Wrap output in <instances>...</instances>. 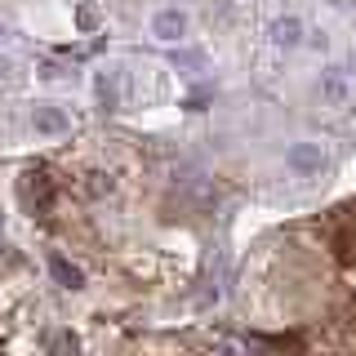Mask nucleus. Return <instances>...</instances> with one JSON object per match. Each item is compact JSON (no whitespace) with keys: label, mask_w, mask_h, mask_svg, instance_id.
Returning a JSON list of instances; mask_svg holds the SVG:
<instances>
[{"label":"nucleus","mask_w":356,"mask_h":356,"mask_svg":"<svg viewBox=\"0 0 356 356\" xmlns=\"http://www.w3.org/2000/svg\"><path fill=\"white\" fill-rule=\"evenodd\" d=\"M325 165H330V152H325V143H316V138H298V143L285 147V170L294 178H316Z\"/></svg>","instance_id":"1"},{"label":"nucleus","mask_w":356,"mask_h":356,"mask_svg":"<svg viewBox=\"0 0 356 356\" xmlns=\"http://www.w3.org/2000/svg\"><path fill=\"white\" fill-rule=\"evenodd\" d=\"M147 31H152V40H161V44H183L187 31H192V14L178 9V5H165V9H156V14H152Z\"/></svg>","instance_id":"2"},{"label":"nucleus","mask_w":356,"mask_h":356,"mask_svg":"<svg viewBox=\"0 0 356 356\" xmlns=\"http://www.w3.org/2000/svg\"><path fill=\"white\" fill-rule=\"evenodd\" d=\"M267 40L276 44V49H303L307 44V22L298 18V14H281V18H272V27H267Z\"/></svg>","instance_id":"3"},{"label":"nucleus","mask_w":356,"mask_h":356,"mask_svg":"<svg viewBox=\"0 0 356 356\" xmlns=\"http://www.w3.org/2000/svg\"><path fill=\"white\" fill-rule=\"evenodd\" d=\"M31 129H36L40 138H63V134L72 129V116H67V107H58V103H36L31 107Z\"/></svg>","instance_id":"4"},{"label":"nucleus","mask_w":356,"mask_h":356,"mask_svg":"<svg viewBox=\"0 0 356 356\" xmlns=\"http://www.w3.org/2000/svg\"><path fill=\"white\" fill-rule=\"evenodd\" d=\"M316 103L321 107H330V111H343V107H352V85H348V76H321L316 81Z\"/></svg>","instance_id":"5"},{"label":"nucleus","mask_w":356,"mask_h":356,"mask_svg":"<svg viewBox=\"0 0 356 356\" xmlns=\"http://www.w3.org/2000/svg\"><path fill=\"white\" fill-rule=\"evenodd\" d=\"M94 94H98V103H103V107H116L120 103V72H116V67H98Z\"/></svg>","instance_id":"6"},{"label":"nucleus","mask_w":356,"mask_h":356,"mask_svg":"<svg viewBox=\"0 0 356 356\" xmlns=\"http://www.w3.org/2000/svg\"><path fill=\"white\" fill-rule=\"evenodd\" d=\"M49 272H54V281H58L63 289H81L85 285V272L76 263H67L63 254H49Z\"/></svg>","instance_id":"7"},{"label":"nucleus","mask_w":356,"mask_h":356,"mask_svg":"<svg viewBox=\"0 0 356 356\" xmlns=\"http://www.w3.org/2000/svg\"><path fill=\"white\" fill-rule=\"evenodd\" d=\"M14 76H18V63L9 58V54H0V85H9Z\"/></svg>","instance_id":"8"},{"label":"nucleus","mask_w":356,"mask_h":356,"mask_svg":"<svg viewBox=\"0 0 356 356\" xmlns=\"http://www.w3.org/2000/svg\"><path fill=\"white\" fill-rule=\"evenodd\" d=\"M76 22H81V27L89 31V27H98V14H94V9H89V5H85V9H81V14H76Z\"/></svg>","instance_id":"9"},{"label":"nucleus","mask_w":356,"mask_h":356,"mask_svg":"<svg viewBox=\"0 0 356 356\" xmlns=\"http://www.w3.org/2000/svg\"><path fill=\"white\" fill-rule=\"evenodd\" d=\"M352 67H356V44H352Z\"/></svg>","instance_id":"10"}]
</instances>
